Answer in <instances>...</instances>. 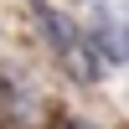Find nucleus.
<instances>
[{"instance_id": "f03ea898", "label": "nucleus", "mask_w": 129, "mask_h": 129, "mask_svg": "<svg viewBox=\"0 0 129 129\" xmlns=\"http://www.w3.org/2000/svg\"><path fill=\"white\" fill-rule=\"evenodd\" d=\"M83 36H88L93 57H98L103 67H119V62H124V36H119V21H114V16H93Z\"/></svg>"}, {"instance_id": "f257e3e1", "label": "nucleus", "mask_w": 129, "mask_h": 129, "mask_svg": "<svg viewBox=\"0 0 129 129\" xmlns=\"http://www.w3.org/2000/svg\"><path fill=\"white\" fill-rule=\"evenodd\" d=\"M31 10H36V26H41V36H47V47L57 52V62L67 67V78L72 83H98L103 78V62L93 57L88 36L72 31V21L62 16V10H52L47 0H31Z\"/></svg>"}]
</instances>
